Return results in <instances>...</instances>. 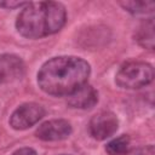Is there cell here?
I'll return each mask as SVG.
<instances>
[{"label": "cell", "instance_id": "7", "mask_svg": "<svg viewBox=\"0 0 155 155\" xmlns=\"http://www.w3.org/2000/svg\"><path fill=\"white\" fill-rule=\"evenodd\" d=\"M24 74L23 61L15 54H0V84H8L22 78Z\"/></svg>", "mask_w": 155, "mask_h": 155}, {"label": "cell", "instance_id": "1", "mask_svg": "<svg viewBox=\"0 0 155 155\" xmlns=\"http://www.w3.org/2000/svg\"><path fill=\"white\" fill-rule=\"evenodd\" d=\"M90 70V64L80 57H54L40 68L38 84L48 94L68 97L86 85Z\"/></svg>", "mask_w": 155, "mask_h": 155}, {"label": "cell", "instance_id": "12", "mask_svg": "<svg viewBox=\"0 0 155 155\" xmlns=\"http://www.w3.org/2000/svg\"><path fill=\"white\" fill-rule=\"evenodd\" d=\"M124 155H154V147L153 145H148V147H144V148H139V149L132 150L130 153L127 151Z\"/></svg>", "mask_w": 155, "mask_h": 155}, {"label": "cell", "instance_id": "4", "mask_svg": "<svg viewBox=\"0 0 155 155\" xmlns=\"http://www.w3.org/2000/svg\"><path fill=\"white\" fill-rule=\"evenodd\" d=\"M45 115V109L38 103H24L19 105L10 117V125L15 130H25L39 122Z\"/></svg>", "mask_w": 155, "mask_h": 155}, {"label": "cell", "instance_id": "9", "mask_svg": "<svg viewBox=\"0 0 155 155\" xmlns=\"http://www.w3.org/2000/svg\"><path fill=\"white\" fill-rule=\"evenodd\" d=\"M136 40L138 44L145 48H154V19L149 18L144 21L136 33Z\"/></svg>", "mask_w": 155, "mask_h": 155}, {"label": "cell", "instance_id": "3", "mask_svg": "<svg viewBox=\"0 0 155 155\" xmlns=\"http://www.w3.org/2000/svg\"><path fill=\"white\" fill-rule=\"evenodd\" d=\"M154 79V69L145 62L131 61L121 65L115 76V82L122 88H140Z\"/></svg>", "mask_w": 155, "mask_h": 155}, {"label": "cell", "instance_id": "13", "mask_svg": "<svg viewBox=\"0 0 155 155\" xmlns=\"http://www.w3.org/2000/svg\"><path fill=\"white\" fill-rule=\"evenodd\" d=\"M28 2L25 1H11V0H6V1H0V7L4 8H18V7H24Z\"/></svg>", "mask_w": 155, "mask_h": 155}, {"label": "cell", "instance_id": "15", "mask_svg": "<svg viewBox=\"0 0 155 155\" xmlns=\"http://www.w3.org/2000/svg\"><path fill=\"white\" fill-rule=\"evenodd\" d=\"M64 155H65V154H64Z\"/></svg>", "mask_w": 155, "mask_h": 155}, {"label": "cell", "instance_id": "10", "mask_svg": "<svg viewBox=\"0 0 155 155\" xmlns=\"http://www.w3.org/2000/svg\"><path fill=\"white\" fill-rule=\"evenodd\" d=\"M122 8L133 15H145L154 11L155 2L153 0H140V1H121L119 2Z\"/></svg>", "mask_w": 155, "mask_h": 155}, {"label": "cell", "instance_id": "5", "mask_svg": "<svg viewBox=\"0 0 155 155\" xmlns=\"http://www.w3.org/2000/svg\"><path fill=\"white\" fill-rule=\"evenodd\" d=\"M117 126H119V121L114 113L101 111L94 116H92L88 125V130L94 139L103 140L113 136L116 132Z\"/></svg>", "mask_w": 155, "mask_h": 155}, {"label": "cell", "instance_id": "6", "mask_svg": "<svg viewBox=\"0 0 155 155\" xmlns=\"http://www.w3.org/2000/svg\"><path fill=\"white\" fill-rule=\"evenodd\" d=\"M71 126L67 120L63 119H54L41 124L35 134L38 138L42 140H62L70 136Z\"/></svg>", "mask_w": 155, "mask_h": 155}, {"label": "cell", "instance_id": "14", "mask_svg": "<svg viewBox=\"0 0 155 155\" xmlns=\"http://www.w3.org/2000/svg\"><path fill=\"white\" fill-rule=\"evenodd\" d=\"M12 155H36V151L31 148H21L16 150Z\"/></svg>", "mask_w": 155, "mask_h": 155}, {"label": "cell", "instance_id": "8", "mask_svg": "<svg viewBox=\"0 0 155 155\" xmlns=\"http://www.w3.org/2000/svg\"><path fill=\"white\" fill-rule=\"evenodd\" d=\"M67 102L70 108L91 109L98 102V93L92 86L86 84L82 87H80L78 91H75L74 93L68 96Z\"/></svg>", "mask_w": 155, "mask_h": 155}, {"label": "cell", "instance_id": "2", "mask_svg": "<svg viewBox=\"0 0 155 155\" xmlns=\"http://www.w3.org/2000/svg\"><path fill=\"white\" fill-rule=\"evenodd\" d=\"M67 12L61 2H28L16 21L17 31L28 39L52 35L65 24Z\"/></svg>", "mask_w": 155, "mask_h": 155}, {"label": "cell", "instance_id": "11", "mask_svg": "<svg viewBox=\"0 0 155 155\" xmlns=\"http://www.w3.org/2000/svg\"><path fill=\"white\" fill-rule=\"evenodd\" d=\"M128 147H130V137L126 134H122L110 140L105 145V151L109 155H124L128 151Z\"/></svg>", "mask_w": 155, "mask_h": 155}]
</instances>
